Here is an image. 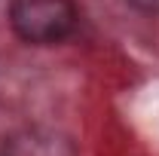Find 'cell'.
Listing matches in <instances>:
<instances>
[{
	"label": "cell",
	"instance_id": "obj_1",
	"mask_svg": "<svg viewBox=\"0 0 159 156\" xmlns=\"http://www.w3.org/2000/svg\"><path fill=\"white\" fill-rule=\"evenodd\" d=\"M9 25L25 43L52 46L74 31L77 9L70 0H12Z\"/></svg>",
	"mask_w": 159,
	"mask_h": 156
},
{
	"label": "cell",
	"instance_id": "obj_2",
	"mask_svg": "<svg viewBox=\"0 0 159 156\" xmlns=\"http://www.w3.org/2000/svg\"><path fill=\"white\" fill-rule=\"evenodd\" d=\"M0 156H74V144L55 132H21L0 144Z\"/></svg>",
	"mask_w": 159,
	"mask_h": 156
},
{
	"label": "cell",
	"instance_id": "obj_3",
	"mask_svg": "<svg viewBox=\"0 0 159 156\" xmlns=\"http://www.w3.org/2000/svg\"><path fill=\"white\" fill-rule=\"evenodd\" d=\"M132 3L144 12H159V0H132Z\"/></svg>",
	"mask_w": 159,
	"mask_h": 156
}]
</instances>
